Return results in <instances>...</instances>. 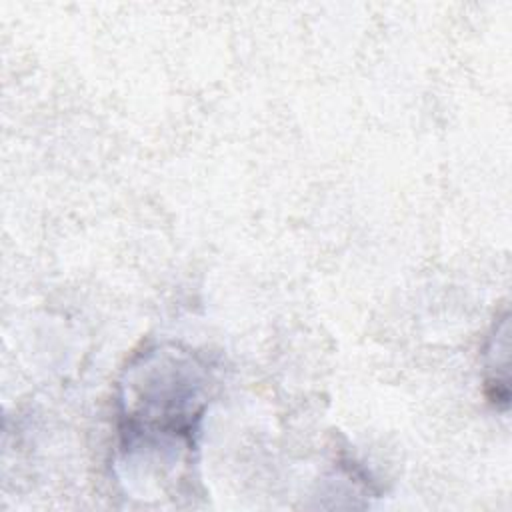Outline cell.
I'll return each mask as SVG.
<instances>
[{"mask_svg":"<svg viewBox=\"0 0 512 512\" xmlns=\"http://www.w3.org/2000/svg\"><path fill=\"white\" fill-rule=\"evenodd\" d=\"M144 370H134L124 400L128 446L190 442L196 418L202 412L200 370L188 354L160 352L144 358Z\"/></svg>","mask_w":512,"mask_h":512,"instance_id":"6da1fadb","label":"cell"}]
</instances>
